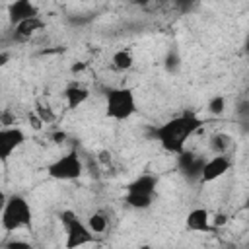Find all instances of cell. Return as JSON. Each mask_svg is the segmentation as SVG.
<instances>
[{"label": "cell", "instance_id": "obj_19", "mask_svg": "<svg viewBox=\"0 0 249 249\" xmlns=\"http://www.w3.org/2000/svg\"><path fill=\"white\" fill-rule=\"evenodd\" d=\"M84 66H86V64H84V62H80V64H74V66H72V72H74V74H76V72H80V70H82V68H84Z\"/></svg>", "mask_w": 249, "mask_h": 249}, {"label": "cell", "instance_id": "obj_18", "mask_svg": "<svg viewBox=\"0 0 249 249\" xmlns=\"http://www.w3.org/2000/svg\"><path fill=\"white\" fill-rule=\"evenodd\" d=\"M226 222H228V216H226V214H216V216L212 218V226H216V228L224 226Z\"/></svg>", "mask_w": 249, "mask_h": 249}, {"label": "cell", "instance_id": "obj_3", "mask_svg": "<svg viewBox=\"0 0 249 249\" xmlns=\"http://www.w3.org/2000/svg\"><path fill=\"white\" fill-rule=\"evenodd\" d=\"M136 93L128 86L109 88L105 93V115L113 121H128L136 113Z\"/></svg>", "mask_w": 249, "mask_h": 249}, {"label": "cell", "instance_id": "obj_10", "mask_svg": "<svg viewBox=\"0 0 249 249\" xmlns=\"http://www.w3.org/2000/svg\"><path fill=\"white\" fill-rule=\"evenodd\" d=\"M33 16H39V10L33 0H14L8 6V18L14 25L27 18H33Z\"/></svg>", "mask_w": 249, "mask_h": 249}, {"label": "cell", "instance_id": "obj_13", "mask_svg": "<svg viewBox=\"0 0 249 249\" xmlns=\"http://www.w3.org/2000/svg\"><path fill=\"white\" fill-rule=\"evenodd\" d=\"M111 66L119 72H126L134 66V56L130 49H117L111 56Z\"/></svg>", "mask_w": 249, "mask_h": 249}, {"label": "cell", "instance_id": "obj_6", "mask_svg": "<svg viewBox=\"0 0 249 249\" xmlns=\"http://www.w3.org/2000/svg\"><path fill=\"white\" fill-rule=\"evenodd\" d=\"M84 173V161L76 150H68L47 165V175L56 181H74Z\"/></svg>", "mask_w": 249, "mask_h": 249}, {"label": "cell", "instance_id": "obj_14", "mask_svg": "<svg viewBox=\"0 0 249 249\" xmlns=\"http://www.w3.org/2000/svg\"><path fill=\"white\" fill-rule=\"evenodd\" d=\"M86 222H88V228L93 231V235L105 233L107 228H109V220H107V216H105L103 212H93V214H89V216L86 218Z\"/></svg>", "mask_w": 249, "mask_h": 249}, {"label": "cell", "instance_id": "obj_7", "mask_svg": "<svg viewBox=\"0 0 249 249\" xmlns=\"http://www.w3.org/2000/svg\"><path fill=\"white\" fill-rule=\"evenodd\" d=\"M231 165H233V161L230 160L228 154H212V158L202 161V167H200V173H198V181L202 185L214 183V181L226 177L230 173Z\"/></svg>", "mask_w": 249, "mask_h": 249}, {"label": "cell", "instance_id": "obj_5", "mask_svg": "<svg viewBox=\"0 0 249 249\" xmlns=\"http://www.w3.org/2000/svg\"><path fill=\"white\" fill-rule=\"evenodd\" d=\"M60 222H62V228L66 233L64 245L68 249L82 247V245H88L93 241V231L88 228V222H84L74 210H62Z\"/></svg>", "mask_w": 249, "mask_h": 249}, {"label": "cell", "instance_id": "obj_9", "mask_svg": "<svg viewBox=\"0 0 249 249\" xmlns=\"http://www.w3.org/2000/svg\"><path fill=\"white\" fill-rule=\"evenodd\" d=\"M185 228L189 231H195V233H208L214 226H212V216L206 208L202 206H196V208H191L185 216Z\"/></svg>", "mask_w": 249, "mask_h": 249}, {"label": "cell", "instance_id": "obj_20", "mask_svg": "<svg viewBox=\"0 0 249 249\" xmlns=\"http://www.w3.org/2000/svg\"><path fill=\"white\" fill-rule=\"evenodd\" d=\"M243 208L249 210V193H247V196H245V200H243Z\"/></svg>", "mask_w": 249, "mask_h": 249}, {"label": "cell", "instance_id": "obj_12", "mask_svg": "<svg viewBox=\"0 0 249 249\" xmlns=\"http://www.w3.org/2000/svg\"><path fill=\"white\" fill-rule=\"evenodd\" d=\"M43 19L39 18V16H33V18H27V19H23V21H19V23H16L14 25V29H16V35L18 37H21V39H27V37H31V35H35L37 31H41L43 29Z\"/></svg>", "mask_w": 249, "mask_h": 249}, {"label": "cell", "instance_id": "obj_2", "mask_svg": "<svg viewBox=\"0 0 249 249\" xmlns=\"http://www.w3.org/2000/svg\"><path fill=\"white\" fill-rule=\"evenodd\" d=\"M31 218H33L31 204L21 195H12L2 204L0 224H2V230L6 233H12V231H19V230L29 228L31 226Z\"/></svg>", "mask_w": 249, "mask_h": 249}, {"label": "cell", "instance_id": "obj_17", "mask_svg": "<svg viewBox=\"0 0 249 249\" xmlns=\"http://www.w3.org/2000/svg\"><path fill=\"white\" fill-rule=\"evenodd\" d=\"M35 113L39 115V119L43 121V123H53L54 121V113L51 111V107L49 105H43V103H37V109H35Z\"/></svg>", "mask_w": 249, "mask_h": 249}, {"label": "cell", "instance_id": "obj_4", "mask_svg": "<svg viewBox=\"0 0 249 249\" xmlns=\"http://www.w3.org/2000/svg\"><path fill=\"white\" fill-rule=\"evenodd\" d=\"M156 187H158V177H154L150 173L138 175L134 181H130L126 185V191H124V202H126V206H130L134 210H146V208H150L152 202H154Z\"/></svg>", "mask_w": 249, "mask_h": 249}, {"label": "cell", "instance_id": "obj_16", "mask_svg": "<svg viewBox=\"0 0 249 249\" xmlns=\"http://www.w3.org/2000/svg\"><path fill=\"white\" fill-rule=\"evenodd\" d=\"M206 109H208L212 115H218V117L224 115V111H226V97H224V95H214V97H210Z\"/></svg>", "mask_w": 249, "mask_h": 249}, {"label": "cell", "instance_id": "obj_11", "mask_svg": "<svg viewBox=\"0 0 249 249\" xmlns=\"http://www.w3.org/2000/svg\"><path fill=\"white\" fill-rule=\"evenodd\" d=\"M89 89L84 86V84H70V86H66L64 88V91H62V97H64V103H66V107L68 109H78V107H82L88 99H89Z\"/></svg>", "mask_w": 249, "mask_h": 249}, {"label": "cell", "instance_id": "obj_8", "mask_svg": "<svg viewBox=\"0 0 249 249\" xmlns=\"http://www.w3.org/2000/svg\"><path fill=\"white\" fill-rule=\"evenodd\" d=\"M23 144H25V132L19 126L4 124L0 128V160L2 161H6Z\"/></svg>", "mask_w": 249, "mask_h": 249}, {"label": "cell", "instance_id": "obj_1", "mask_svg": "<svg viewBox=\"0 0 249 249\" xmlns=\"http://www.w3.org/2000/svg\"><path fill=\"white\" fill-rule=\"evenodd\" d=\"M202 128V119L196 113H181L175 115L154 128V138L161 146V150L169 154H183L187 142Z\"/></svg>", "mask_w": 249, "mask_h": 249}, {"label": "cell", "instance_id": "obj_15", "mask_svg": "<svg viewBox=\"0 0 249 249\" xmlns=\"http://www.w3.org/2000/svg\"><path fill=\"white\" fill-rule=\"evenodd\" d=\"M230 136L218 132L214 136H210V150L212 154H228V148H230Z\"/></svg>", "mask_w": 249, "mask_h": 249}]
</instances>
